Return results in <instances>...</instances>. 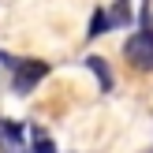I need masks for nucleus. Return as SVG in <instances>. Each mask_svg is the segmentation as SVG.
Here are the masks:
<instances>
[{"label": "nucleus", "mask_w": 153, "mask_h": 153, "mask_svg": "<svg viewBox=\"0 0 153 153\" xmlns=\"http://www.w3.org/2000/svg\"><path fill=\"white\" fill-rule=\"evenodd\" d=\"M123 56H127V64L138 67V71H153V19L149 15H142V30L138 34L127 37Z\"/></svg>", "instance_id": "nucleus-1"}, {"label": "nucleus", "mask_w": 153, "mask_h": 153, "mask_svg": "<svg viewBox=\"0 0 153 153\" xmlns=\"http://www.w3.org/2000/svg\"><path fill=\"white\" fill-rule=\"evenodd\" d=\"M11 71H15V79H11L15 94L26 97L30 90H34L37 82L49 75V64H45V60H11Z\"/></svg>", "instance_id": "nucleus-2"}, {"label": "nucleus", "mask_w": 153, "mask_h": 153, "mask_svg": "<svg viewBox=\"0 0 153 153\" xmlns=\"http://www.w3.org/2000/svg\"><path fill=\"white\" fill-rule=\"evenodd\" d=\"M105 19H108V30H116V26H131V19H134L131 0H112V7L105 11Z\"/></svg>", "instance_id": "nucleus-3"}, {"label": "nucleus", "mask_w": 153, "mask_h": 153, "mask_svg": "<svg viewBox=\"0 0 153 153\" xmlns=\"http://www.w3.org/2000/svg\"><path fill=\"white\" fill-rule=\"evenodd\" d=\"M0 146H4V153H19L22 149V127L0 120Z\"/></svg>", "instance_id": "nucleus-4"}, {"label": "nucleus", "mask_w": 153, "mask_h": 153, "mask_svg": "<svg viewBox=\"0 0 153 153\" xmlns=\"http://www.w3.org/2000/svg\"><path fill=\"white\" fill-rule=\"evenodd\" d=\"M86 67L97 75V86H101L105 94H108V90H112V71H108V64H105L101 56H86Z\"/></svg>", "instance_id": "nucleus-5"}, {"label": "nucleus", "mask_w": 153, "mask_h": 153, "mask_svg": "<svg viewBox=\"0 0 153 153\" xmlns=\"http://www.w3.org/2000/svg\"><path fill=\"white\" fill-rule=\"evenodd\" d=\"M30 153H56V146L49 142V134H45V131H37V127H34V146H30Z\"/></svg>", "instance_id": "nucleus-6"}, {"label": "nucleus", "mask_w": 153, "mask_h": 153, "mask_svg": "<svg viewBox=\"0 0 153 153\" xmlns=\"http://www.w3.org/2000/svg\"><path fill=\"white\" fill-rule=\"evenodd\" d=\"M105 30H108V19H105V11H101V7H97V11H94V19H90V37L105 34Z\"/></svg>", "instance_id": "nucleus-7"}]
</instances>
